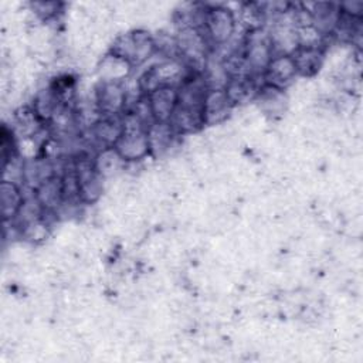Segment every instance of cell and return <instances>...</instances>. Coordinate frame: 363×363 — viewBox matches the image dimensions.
I'll return each instance as SVG.
<instances>
[{
	"instance_id": "1",
	"label": "cell",
	"mask_w": 363,
	"mask_h": 363,
	"mask_svg": "<svg viewBox=\"0 0 363 363\" xmlns=\"http://www.w3.org/2000/svg\"><path fill=\"white\" fill-rule=\"evenodd\" d=\"M109 52L128 61L132 67H139L157 52L155 35L142 28L118 34Z\"/></svg>"
},
{
	"instance_id": "2",
	"label": "cell",
	"mask_w": 363,
	"mask_h": 363,
	"mask_svg": "<svg viewBox=\"0 0 363 363\" xmlns=\"http://www.w3.org/2000/svg\"><path fill=\"white\" fill-rule=\"evenodd\" d=\"M235 30L237 17L231 9L223 4L206 6V16L201 31L211 47L227 45L233 40Z\"/></svg>"
},
{
	"instance_id": "3",
	"label": "cell",
	"mask_w": 363,
	"mask_h": 363,
	"mask_svg": "<svg viewBox=\"0 0 363 363\" xmlns=\"http://www.w3.org/2000/svg\"><path fill=\"white\" fill-rule=\"evenodd\" d=\"M74 160V169L78 179L79 199L82 204L96 203L104 193V177L98 173L94 157L89 155H78Z\"/></svg>"
},
{
	"instance_id": "4",
	"label": "cell",
	"mask_w": 363,
	"mask_h": 363,
	"mask_svg": "<svg viewBox=\"0 0 363 363\" xmlns=\"http://www.w3.org/2000/svg\"><path fill=\"white\" fill-rule=\"evenodd\" d=\"M92 101L101 116H121L128 111V94L123 82L99 79L94 88Z\"/></svg>"
},
{
	"instance_id": "5",
	"label": "cell",
	"mask_w": 363,
	"mask_h": 363,
	"mask_svg": "<svg viewBox=\"0 0 363 363\" xmlns=\"http://www.w3.org/2000/svg\"><path fill=\"white\" fill-rule=\"evenodd\" d=\"M298 77L292 55H272L269 64L262 74V84L285 91Z\"/></svg>"
},
{
	"instance_id": "6",
	"label": "cell",
	"mask_w": 363,
	"mask_h": 363,
	"mask_svg": "<svg viewBox=\"0 0 363 363\" xmlns=\"http://www.w3.org/2000/svg\"><path fill=\"white\" fill-rule=\"evenodd\" d=\"M224 88H208L203 102V118L204 126H216L227 121L233 111Z\"/></svg>"
},
{
	"instance_id": "7",
	"label": "cell",
	"mask_w": 363,
	"mask_h": 363,
	"mask_svg": "<svg viewBox=\"0 0 363 363\" xmlns=\"http://www.w3.org/2000/svg\"><path fill=\"white\" fill-rule=\"evenodd\" d=\"M146 99L149 102L153 121L169 122L177 106V88L159 86L146 94Z\"/></svg>"
},
{
	"instance_id": "8",
	"label": "cell",
	"mask_w": 363,
	"mask_h": 363,
	"mask_svg": "<svg viewBox=\"0 0 363 363\" xmlns=\"http://www.w3.org/2000/svg\"><path fill=\"white\" fill-rule=\"evenodd\" d=\"M123 115L121 116H101L92 126H89L91 138L99 149L113 147L123 133Z\"/></svg>"
},
{
	"instance_id": "9",
	"label": "cell",
	"mask_w": 363,
	"mask_h": 363,
	"mask_svg": "<svg viewBox=\"0 0 363 363\" xmlns=\"http://www.w3.org/2000/svg\"><path fill=\"white\" fill-rule=\"evenodd\" d=\"M34 194L45 213L57 214L61 206L64 204V193H62V182L61 176L55 174L45 182H43L35 190Z\"/></svg>"
},
{
	"instance_id": "10",
	"label": "cell",
	"mask_w": 363,
	"mask_h": 363,
	"mask_svg": "<svg viewBox=\"0 0 363 363\" xmlns=\"http://www.w3.org/2000/svg\"><path fill=\"white\" fill-rule=\"evenodd\" d=\"M255 78L257 77H252V75L228 78L224 89L233 106L242 105L255 99L257 92L259 89V85L257 84Z\"/></svg>"
},
{
	"instance_id": "11",
	"label": "cell",
	"mask_w": 363,
	"mask_h": 363,
	"mask_svg": "<svg viewBox=\"0 0 363 363\" xmlns=\"http://www.w3.org/2000/svg\"><path fill=\"white\" fill-rule=\"evenodd\" d=\"M296 74L303 78L315 77L325 62V48H298L292 54Z\"/></svg>"
},
{
	"instance_id": "12",
	"label": "cell",
	"mask_w": 363,
	"mask_h": 363,
	"mask_svg": "<svg viewBox=\"0 0 363 363\" xmlns=\"http://www.w3.org/2000/svg\"><path fill=\"white\" fill-rule=\"evenodd\" d=\"M176 132L169 122H153L147 126V139L150 146V156H162L167 153L174 140Z\"/></svg>"
},
{
	"instance_id": "13",
	"label": "cell",
	"mask_w": 363,
	"mask_h": 363,
	"mask_svg": "<svg viewBox=\"0 0 363 363\" xmlns=\"http://www.w3.org/2000/svg\"><path fill=\"white\" fill-rule=\"evenodd\" d=\"M24 194L20 187V184L9 180H3L0 186V199H1V211L4 221H13L23 203H24Z\"/></svg>"
},
{
	"instance_id": "14",
	"label": "cell",
	"mask_w": 363,
	"mask_h": 363,
	"mask_svg": "<svg viewBox=\"0 0 363 363\" xmlns=\"http://www.w3.org/2000/svg\"><path fill=\"white\" fill-rule=\"evenodd\" d=\"M132 68L133 67L128 61L108 52L98 64V74L101 77V81L123 82L128 79Z\"/></svg>"
},
{
	"instance_id": "15",
	"label": "cell",
	"mask_w": 363,
	"mask_h": 363,
	"mask_svg": "<svg viewBox=\"0 0 363 363\" xmlns=\"http://www.w3.org/2000/svg\"><path fill=\"white\" fill-rule=\"evenodd\" d=\"M61 106L62 104L60 102L57 94L50 85L37 91L31 102L33 111L44 123H50Z\"/></svg>"
},
{
	"instance_id": "16",
	"label": "cell",
	"mask_w": 363,
	"mask_h": 363,
	"mask_svg": "<svg viewBox=\"0 0 363 363\" xmlns=\"http://www.w3.org/2000/svg\"><path fill=\"white\" fill-rule=\"evenodd\" d=\"M255 101H258L261 109L271 116L284 113V111L286 108V102H288L282 89L274 88L267 84L259 85Z\"/></svg>"
},
{
	"instance_id": "17",
	"label": "cell",
	"mask_w": 363,
	"mask_h": 363,
	"mask_svg": "<svg viewBox=\"0 0 363 363\" xmlns=\"http://www.w3.org/2000/svg\"><path fill=\"white\" fill-rule=\"evenodd\" d=\"M94 163H95L98 173L104 179L113 176L116 173V170H119L122 167V164H125V162L121 159V156L118 155L115 147L99 149L96 152V155L94 156Z\"/></svg>"
},
{
	"instance_id": "18",
	"label": "cell",
	"mask_w": 363,
	"mask_h": 363,
	"mask_svg": "<svg viewBox=\"0 0 363 363\" xmlns=\"http://www.w3.org/2000/svg\"><path fill=\"white\" fill-rule=\"evenodd\" d=\"M50 235V225L44 217L20 227V237L30 244H41Z\"/></svg>"
},
{
	"instance_id": "19",
	"label": "cell",
	"mask_w": 363,
	"mask_h": 363,
	"mask_svg": "<svg viewBox=\"0 0 363 363\" xmlns=\"http://www.w3.org/2000/svg\"><path fill=\"white\" fill-rule=\"evenodd\" d=\"M61 4L58 1H33L30 3V10L35 17H38L41 21H50L57 17V14L61 11Z\"/></svg>"
}]
</instances>
